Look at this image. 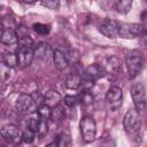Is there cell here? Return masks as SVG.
Returning <instances> with one entry per match:
<instances>
[{"instance_id":"6da1fadb","label":"cell","mask_w":147,"mask_h":147,"mask_svg":"<svg viewBox=\"0 0 147 147\" xmlns=\"http://www.w3.org/2000/svg\"><path fill=\"white\" fill-rule=\"evenodd\" d=\"M16 54L20 67L24 68L31 64L32 60L34 59V47L33 40L30 38V36L24 34L18 38V47Z\"/></svg>"},{"instance_id":"7a4b0ae2","label":"cell","mask_w":147,"mask_h":147,"mask_svg":"<svg viewBox=\"0 0 147 147\" xmlns=\"http://www.w3.org/2000/svg\"><path fill=\"white\" fill-rule=\"evenodd\" d=\"M125 64H126V69H127V77L130 79H133L141 72V70L144 68L142 54L138 49L131 51L126 56Z\"/></svg>"},{"instance_id":"3957f363","label":"cell","mask_w":147,"mask_h":147,"mask_svg":"<svg viewBox=\"0 0 147 147\" xmlns=\"http://www.w3.org/2000/svg\"><path fill=\"white\" fill-rule=\"evenodd\" d=\"M147 29L138 23H119L118 36L124 39H134L137 37L145 36Z\"/></svg>"},{"instance_id":"277c9868","label":"cell","mask_w":147,"mask_h":147,"mask_svg":"<svg viewBox=\"0 0 147 147\" xmlns=\"http://www.w3.org/2000/svg\"><path fill=\"white\" fill-rule=\"evenodd\" d=\"M131 96L134 103V108L138 111H145L147 107V96H146V90L145 86L141 83H134L131 88Z\"/></svg>"},{"instance_id":"5b68a950","label":"cell","mask_w":147,"mask_h":147,"mask_svg":"<svg viewBox=\"0 0 147 147\" xmlns=\"http://www.w3.org/2000/svg\"><path fill=\"white\" fill-rule=\"evenodd\" d=\"M79 126H80V133H82L83 140L87 144L92 142L96 136V124H95V121L93 119V117H91V116L82 117Z\"/></svg>"},{"instance_id":"8992f818","label":"cell","mask_w":147,"mask_h":147,"mask_svg":"<svg viewBox=\"0 0 147 147\" xmlns=\"http://www.w3.org/2000/svg\"><path fill=\"white\" fill-rule=\"evenodd\" d=\"M123 125L124 129L126 130V132L129 133H136L139 131L140 126H141V121H140V116H139V111L136 108L130 109L124 118H123Z\"/></svg>"},{"instance_id":"52a82bcc","label":"cell","mask_w":147,"mask_h":147,"mask_svg":"<svg viewBox=\"0 0 147 147\" xmlns=\"http://www.w3.org/2000/svg\"><path fill=\"white\" fill-rule=\"evenodd\" d=\"M106 75L105 68L94 63V64H90L87 68H85V70L82 72V77H83V84L87 83V84H93L96 80H99L100 78H102Z\"/></svg>"},{"instance_id":"ba28073f","label":"cell","mask_w":147,"mask_h":147,"mask_svg":"<svg viewBox=\"0 0 147 147\" xmlns=\"http://www.w3.org/2000/svg\"><path fill=\"white\" fill-rule=\"evenodd\" d=\"M36 100L31 94H21L15 102V108L21 114H31L36 111Z\"/></svg>"},{"instance_id":"9c48e42d","label":"cell","mask_w":147,"mask_h":147,"mask_svg":"<svg viewBox=\"0 0 147 147\" xmlns=\"http://www.w3.org/2000/svg\"><path fill=\"white\" fill-rule=\"evenodd\" d=\"M106 101L111 111H116L121 108L123 102V92L117 86H111L107 94H106Z\"/></svg>"},{"instance_id":"30bf717a","label":"cell","mask_w":147,"mask_h":147,"mask_svg":"<svg viewBox=\"0 0 147 147\" xmlns=\"http://www.w3.org/2000/svg\"><path fill=\"white\" fill-rule=\"evenodd\" d=\"M1 136L9 144H17V142H20V140H22L21 131H20L18 126H16L14 124H7V125L2 126Z\"/></svg>"},{"instance_id":"8fae6325","label":"cell","mask_w":147,"mask_h":147,"mask_svg":"<svg viewBox=\"0 0 147 147\" xmlns=\"http://www.w3.org/2000/svg\"><path fill=\"white\" fill-rule=\"evenodd\" d=\"M118 28L119 23L117 21L105 18L99 25V31L107 38H115L118 34Z\"/></svg>"},{"instance_id":"7c38bea8","label":"cell","mask_w":147,"mask_h":147,"mask_svg":"<svg viewBox=\"0 0 147 147\" xmlns=\"http://www.w3.org/2000/svg\"><path fill=\"white\" fill-rule=\"evenodd\" d=\"M121 60L115 55H110L105 60V71L110 76H117L121 72Z\"/></svg>"},{"instance_id":"4fadbf2b","label":"cell","mask_w":147,"mask_h":147,"mask_svg":"<svg viewBox=\"0 0 147 147\" xmlns=\"http://www.w3.org/2000/svg\"><path fill=\"white\" fill-rule=\"evenodd\" d=\"M1 42L5 45H15L18 42V36L16 33V31L13 28H8V26H3L1 29Z\"/></svg>"},{"instance_id":"5bb4252c","label":"cell","mask_w":147,"mask_h":147,"mask_svg":"<svg viewBox=\"0 0 147 147\" xmlns=\"http://www.w3.org/2000/svg\"><path fill=\"white\" fill-rule=\"evenodd\" d=\"M61 101H62V96H61V94H60L57 91H55V90H49V91H47V92L45 93V95L42 96V102H44V105L51 107L52 109L55 108V107H57V106L61 103Z\"/></svg>"},{"instance_id":"9a60e30c","label":"cell","mask_w":147,"mask_h":147,"mask_svg":"<svg viewBox=\"0 0 147 147\" xmlns=\"http://www.w3.org/2000/svg\"><path fill=\"white\" fill-rule=\"evenodd\" d=\"M53 51L51 46L46 42H40L34 47V57L40 61H47L51 56H53Z\"/></svg>"},{"instance_id":"2e32d148","label":"cell","mask_w":147,"mask_h":147,"mask_svg":"<svg viewBox=\"0 0 147 147\" xmlns=\"http://www.w3.org/2000/svg\"><path fill=\"white\" fill-rule=\"evenodd\" d=\"M53 61H54V64H55L56 69H59L60 71L65 70L70 65V62H69L65 53L61 52L60 49H55L54 51V53H53Z\"/></svg>"},{"instance_id":"e0dca14e","label":"cell","mask_w":147,"mask_h":147,"mask_svg":"<svg viewBox=\"0 0 147 147\" xmlns=\"http://www.w3.org/2000/svg\"><path fill=\"white\" fill-rule=\"evenodd\" d=\"M83 85V77L82 74L72 71L67 76L65 79V86L69 90H78L80 86Z\"/></svg>"},{"instance_id":"ac0fdd59","label":"cell","mask_w":147,"mask_h":147,"mask_svg":"<svg viewBox=\"0 0 147 147\" xmlns=\"http://www.w3.org/2000/svg\"><path fill=\"white\" fill-rule=\"evenodd\" d=\"M2 63L7 68H10V69L11 68H15L18 64L17 54H15L13 52H5L2 54Z\"/></svg>"},{"instance_id":"d6986e66","label":"cell","mask_w":147,"mask_h":147,"mask_svg":"<svg viewBox=\"0 0 147 147\" xmlns=\"http://www.w3.org/2000/svg\"><path fill=\"white\" fill-rule=\"evenodd\" d=\"M54 141L56 142V146H59V147L71 146V139H70V134L68 131H63L60 134H57L54 138Z\"/></svg>"},{"instance_id":"ffe728a7","label":"cell","mask_w":147,"mask_h":147,"mask_svg":"<svg viewBox=\"0 0 147 147\" xmlns=\"http://www.w3.org/2000/svg\"><path fill=\"white\" fill-rule=\"evenodd\" d=\"M133 0H116V9L121 14H126L132 7Z\"/></svg>"},{"instance_id":"44dd1931","label":"cell","mask_w":147,"mask_h":147,"mask_svg":"<svg viewBox=\"0 0 147 147\" xmlns=\"http://www.w3.org/2000/svg\"><path fill=\"white\" fill-rule=\"evenodd\" d=\"M78 98H79V102L85 107H90L93 105V95L88 90H84Z\"/></svg>"},{"instance_id":"7402d4cb","label":"cell","mask_w":147,"mask_h":147,"mask_svg":"<svg viewBox=\"0 0 147 147\" xmlns=\"http://www.w3.org/2000/svg\"><path fill=\"white\" fill-rule=\"evenodd\" d=\"M37 113L39 114V116H40L44 121H48V119H51V117H52V108L48 107V106H46V105H44V103L38 107Z\"/></svg>"},{"instance_id":"603a6c76","label":"cell","mask_w":147,"mask_h":147,"mask_svg":"<svg viewBox=\"0 0 147 147\" xmlns=\"http://www.w3.org/2000/svg\"><path fill=\"white\" fill-rule=\"evenodd\" d=\"M36 134H37V132L36 131H33L32 129H30L29 126L23 131V133H22V140L24 141V142H26V144H31V142H33V140H34V138H36Z\"/></svg>"},{"instance_id":"cb8c5ba5","label":"cell","mask_w":147,"mask_h":147,"mask_svg":"<svg viewBox=\"0 0 147 147\" xmlns=\"http://www.w3.org/2000/svg\"><path fill=\"white\" fill-rule=\"evenodd\" d=\"M64 116H65L64 109L62 107H60V105L57 107H55V108L52 109V117H51V119L56 121V122H60V121L64 119Z\"/></svg>"},{"instance_id":"d4e9b609","label":"cell","mask_w":147,"mask_h":147,"mask_svg":"<svg viewBox=\"0 0 147 147\" xmlns=\"http://www.w3.org/2000/svg\"><path fill=\"white\" fill-rule=\"evenodd\" d=\"M32 29H33L34 32H37L39 34H47L51 31L49 25H46V24H42V23H34L32 25Z\"/></svg>"},{"instance_id":"484cf974","label":"cell","mask_w":147,"mask_h":147,"mask_svg":"<svg viewBox=\"0 0 147 147\" xmlns=\"http://www.w3.org/2000/svg\"><path fill=\"white\" fill-rule=\"evenodd\" d=\"M41 5L48 9L57 10L60 8V0H40Z\"/></svg>"},{"instance_id":"4316f807","label":"cell","mask_w":147,"mask_h":147,"mask_svg":"<svg viewBox=\"0 0 147 147\" xmlns=\"http://www.w3.org/2000/svg\"><path fill=\"white\" fill-rule=\"evenodd\" d=\"M65 55H67L70 64H78L80 56H79V53L77 51H75V49L74 51H69L68 53H65Z\"/></svg>"},{"instance_id":"83f0119b","label":"cell","mask_w":147,"mask_h":147,"mask_svg":"<svg viewBox=\"0 0 147 147\" xmlns=\"http://www.w3.org/2000/svg\"><path fill=\"white\" fill-rule=\"evenodd\" d=\"M63 101H64V105H65V106L72 108V107H75L77 103H79V98L76 96V95H65L64 99H63Z\"/></svg>"},{"instance_id":"f1b7e54d","label":"cell","mask_w":147,"mask_h":147,"mask_svg":"<svg viewBox=\"0 0 147 147\" xmlns=\"http://www.w3.org/2000/svg\"><path fill=\"white\" fill-rule=\"evenodd\" d=\"M21 1H23V2H25V3H33V2H36L37 0H21Z\"/></svg>"},{"instance_id":"f546056e","label":"cell","mask_w":147,"mask_h":147,"mask_svg":"<svg viewBox=\"0 0 147 147\" xmlns=\"http://www.w3.org/2000/svg\"><path fill=\"white\" fill-rule=\"evenodd\" d=\"M146 1H147V0H146Z\"/></svg>"},{"instance_id":"4dcf8cb0","label":"cell","mask_w":147,"mask_h":147,"mask_svg":"<svg viewBox=\"0 0 147 147\" xmlns=\"http://www.w3.org/2000/svg\"><path fill=\"white\" fill-rule=\"evenodd\" d=\"M20 1H21V0H20Z\"/></svg>"}]
</instances>
